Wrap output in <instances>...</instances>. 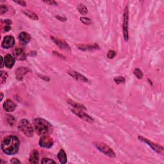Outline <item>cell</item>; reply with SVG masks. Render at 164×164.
Segmentation results:
<instances>
[{
	"label": "cell",
	"mask_w": 164,
	"mask_h": 164,
	"mask_svg": "<svg viewBox=\"0 0 164 164\" xmlns=\"http://www.w3.org/2000/svg\"><path fill=\"white\" fill-rule=\"evenodd\" d=\"M20 142L16 136L10 135L6 136L1 142L2 151L7 155H12L17 153Z\"/></svg>",
	"instance_id": "obj_1"
},
{
	"label": "cell",
	"mask_w": 164,
	"mask_h": 164,
	"mask_svg": "<svg viewBox=\"0 0 164 164\" xmlns=\"http://www.w3.org/2000/svg\"><path fill=\"white\" fill-rule=\"evenodd\" d=\"M35 131L40 136L49 135L53 132V127L49 122L42 118H36L33 121Z\"/></svg>",
	"instance_id": "obj_2"
},
{
	"label": "cell",
	"mask_w": 164,
	"mask_h": 164,
	"mask_svg": "<svg viewBox=\"0 0 164 164\" xmlns=\"http://www.w3.org/2000/svg\"><path fill=\"white\" fill-rule=\"evenodd\" d=\"M18 128L23 134L28 137H32L33 135V128L28 120H21L18 124Z\"/></svg>",
	"instance_id": "obj_3"
},
{
	"label": "cell",
	"mask_w": 164,
	"mask_h": 164,
	"mask_svg": "<svg viewBox=\"0 0 164 164\" xmlns=\"http://www.w3.org/2000/svg\"><path fill=\"white\" fill-rule=\"evenodd\" d=\"M94 146L97 149H98L100 152L103 153L104 155L108 156V157L114 158H115L116 155L115 152L110 147H109L106 144L102 143V142H94Z\"/></svg>",
	"instance_id": "obj_4"
},
{
	"label": "cell",
	"mask_w": 164,
	"mask_h": 164,
	"mask_svg": "<svg viewBox=\"0 0 164 164\" xmlns=\"http://www.w3.org/2000/svg\"><path fill=\"white\" fill-rule=\"evenodd\" d=\"M128 21H129V11L128 7L125 8L124 15H123V36L125 41H128L129 39V33H128Z\"/></svg>",
	"instance_id": "obj_5"
},
{
	"label": "cell",
	"mask_w": 164,
	"mask_h": 164,
	"mask_svg": "<svg viewBox=\"0 0 164 164\" xmlns=\"http://www.w3.org/2000/svg\"><path fill=\"white\" fill-rule=\"evenodd\" d=\"M138 139L140 140H141V141L145 142L146 144H147L148 146H149L151 149L157 152V153H158L159 154H161V155L163 154V147L162 146L158 145V144H157L151 142V140L147 139L146 138H144L142 136H139Z\"/></svg>",
	"instance_id": "obj_6"
},
{
	"label": "cell",
	"mask_w": 164,
	"mask_h": 164,
	"mask_svg": "<svg viewBox=\"0 0 164 164\" xmlns=\"http://www.w3.org/2000/svg\"><path fill=\"white\" fill-rule=\"evenodd\" d=\"M54 144L53 139L50 137L49 135H44L42 136L39 140V146L41 147L46 148V149H49L51 148Z\"/></svg>",
	"instance_id": "obj_7"
},
{
	"label": "cell",
	"mask_w": 164,
	"mask_h": 164,
	"mask_svg": "<svg viewBox=\"0 0 164 164\" xmlns=\"http://www.w3.org/2000/svg\"><path fill=\"white\" fill-rule=\"evenodd\" d=\"M71 111L78 117H79L80 118L85 120V121H87L88 123H91L94 122V119L92 117H91L87 114H86L85 112H83V110H78V109L73 108L71 109Z\"/></svg>",
	"instance_id": "obj_8"
},
{
	"label": "cell",
	"mask_w": 164,
	"mask_h": 164,
	"mask_svg": "<svg viewBox=\"0 0 164 164\" xmlns=\"http://www.w3.org/2000/svg\"><path fill=\"white\" fill-rule=\"evenodd\" d=\"M15 44V39L12 36H7L3 38L1 43L2 48L4 49H9L12 48Z\"/></svg>",
	"instance_id": "obj_9"
},
{
	"label": "cell",
	"mask_w": 164,
	"mask_h": 164,
	"mask_svg": "<svg viewBox=\"0 0 164 164\" xmlns=\"http://www.w3.org/2000/svg\"><path fill=\"white\" fill-rule=\"evenodd\" d=\"M68 74L70 76H72L74 79H75L77 81L85 82V83H87V82L89 81V80L84 75H81V74L79 73L78 72L73 71V70H70V71H69Z\"/></svg>",
	"instance_id": "obj_10"
},
{
	"label": "cell",
	"mask_w": 164,
	"mask_h": 164,
	"mask_svg": "<svg viewBox=\"0 0 164 164\" xmlns=\"http://www.w3.org/2000/svg\"><path fill=\"white\" fill-rule=\"evenodd\" d=\"M51 38H52L53 42L58 46V48H60L61 49L68 51V52H70V51H71V48H70L69 46L64 41L59 39V38H54L53 37H51Z\"/></svg>",
	"instance_id": "obj_11"
},
{
	"label": "cell",
	"mask_w": 164,
	"mask_h": 164,
	"mask_svg": "<svg viewBox=\"0 0 164 164\" xmlns=\"http://www.w3.org/2000/svg\"><path fill=\"white\" fill-rule=\"evenodd\" d=\"M3 108L4 110L8 112H12L15 110V109L16 108V104H15L13 101L11 99H7L5 101V103H3Z\"/></svg>",
	"instance_id": "obj_12"
},
{
	"label": "cell",
	"mask_w": 164,
	"mask_h": 164,
	"mask_svg": "<svg viewBox=\"0 0 164 164\" xmlns=\"http://www.w3.org/2000/svg\"><path fill=\"white\" fill-rule=\"evenodd\" d=\"M14 57L17 60H25L26 58V54L22 48H17L13 52Z\"/></svg>",
	"instance_id": "obj_13"
},
{
	"label": "cell",
	"mask_w": 164,
	"mask_h": 164,
	"mask_svg": "<svg viewBox=\"0 0 164 164\" xmlns=\"http://www.w3.org/2000/svg\"><path fill=\"white\" fill-rule=\"evenodd\" d=\"M4 60H5V66L9 69H11L12 67L15 62V58L13 56H12L10 54H7L5 58H4Z\"/></svg>",
	"instance_id": "obj_14"
},
{
	"label": "cell",
	"mask_w": 164,
	"mask_h": 164,
	"mask_svg": "<svg viewBox=\"0 0 164 164\" xmlns=\"http://www.w3.org/2000/svg\"><path fill=\"white\" fill-rule=\"evenodd\" d=\"M29 71L28 69H27L26 67H19L18 68L16 71H15V76H16V78L18 80H22L23 78V76H25V75Z\"/></svg>",
	"instance_id": "obj_15"
},
{
	"label": "cell",
	"mask_w": 164,
	"mask_h": 164,
	"mask_svg": "<svg viewBox=\"0 0 164 164\" xmlns=\"http://www.w3.org/2000/svg\"><path fill=\"white\" fill-rule=\"evenodd\" d=\"M80 50L84 51V52H87V51H92L94 49H99V47L97 44H80L77 46Z\"/></svg>",
	"instance_id": "obj_16"
},
{
	"label": "cell",
	"mask_w": 164,
	"mask_h": 164,
	"mask_svg": "<svg viewBox=\"0 0 164 164\" xmlns=\"http://www.w3.org/2000/svg\"><path fill=\"white\" fill-rule=\"evenodd\" d=\"M19 40L22 44H27L31 40V37L28 33L21 32L19 36Z\"/></svg>",
	"instance_id": "obj_17"
},
{
	"label": "cell",
	"mask_w": 164,
	"mask_h": 164,
	"mask_svg": "<svg viewBox=\"0 0 164 164\" xmlns=\"http://www.w3.org/2000/svg\"><path fill=\"white\" fill-rule=\"evenodd\" d=\"M39 160V155L37 150H33L30 153L29 162L32 163H37Z\"/></svg>",
	"instance_id": "obj_18"
},
{
	"label": "cell",
	"mask_w": 164,
	"mask_h": 164,
	"mask_svg": "<svg viewBox=\"0 0 164 164\" xmlns=\"http://www.w3.org/2000/svg\"><path fill=\"white\" fill-rule=\"evenodd\" d=\"M57 157L58 160L60 161L61 163H67V155H66L65 152L64 151V149H60L59 151V152H58V153L57 155Z\"/></svg>",
	"instance_id": "obj_19"
},
{
	"label": "cell",
	"mask_w": 164,
	"mask_h": 164,
	"mask_svg": "<svg viewBox=\"0 0 164 164\" xmlns=\"http://www.w3.org/2000/svg\"><path fill=\"white\" fill-rule=\"evenodd\" d=\"M67 103L71 105V106L75 109H78V110H85L86 108L85 107H84L83 104H81L78 102H75V101H74L73 100L71 99H68L67 100Z\"/></svg>",
	"instance_id": "obj_20"
},
{
	"label": "cell",
	"mask_w": 164,
	"mask_h": 164,
	"mask_svg": "<svg viewBox=\"0 0 164 164\" xmlns=\"http://www.w3.org/2000/svg\"><path fill=\"white\" fill-rule=\"evenodd\" d=\"M23 13H24L26 16H28V17H30V19H33V20H38V17L37 16V15L36 14H35L33 12L30 11L29 10H26L23 11Z\"/></svg>",
	"instance_id": "obj_21"
},
{
	"label": "cell",
	"mask_w": 164,
	"mask_h": 164,
	"mask_svg": "<svg viewBox=\"0 0 164 164\" xmlns=\"http://www.w3.org/2000/svg\"><path fill=\"white\" fill-rule=\"evenodd\" d=\"M77 9L78 10L79 12L82 15H85L88 12V9L83 4H79L77 7Z\"/></svg>",
	"instance_id": "obj_22"
},
{
	"label": "cell",
	"mask_w": 164,
	"mask_h": 164,
	"mask_svg": "<svg viewBox=\"0 0 164 164\" xmlns=\"http://www.w3.org/2000/svg\"><path fill=\"white\" fill-rule=\"evenodd\" d=\"M134 75L137 78L139 79H141L142 78V77H143V73L142 72L141 70H140V69H138V68H136L134 70Z\"/></svg>",
	"instance_id": "obj_23"
},
{
	"label": "cell",
	"mask_w": 164,
	"mask_h": 164,
	"mask_svg": "<svg viewBox=\"0 0 164 164\" xmlns=\"http://www.w3.org/2000/svg\"><path fill=\"white\" fill-rule=\"evenodd\" d=\"M114 81L117 84H120L123 83L125 82V78L123 76H117L114 78Z\"/></svg>",
	"instance_id": "obj_24"
},
{
	"label": "cell",
	"mask_w": 164,
	"mask_h": 164,
	"mask_svg": "<svg viewBox=\"0 0 164 164\" xmlns=\"http://www.w3.org/2000/svg\"><path fill=\"white\" fill-rule=\"evenodd\" d=\"M8 75L7 73L5 71H1V84H3L4 83H5V81L7 80Z\"/></svg>",
	"instance_id": "obj_25"
},
{
	"label": "cell",
	"mask_w": 164,
	"mask_h": 164,
	"mask_svg": "<svg viewBox=\"0 0 164 164\" xmlns=\"http://www.w3.org/2000/svg\"><path fill=\"white\" fill-rule=\"evenodd\" d=\"M80 20L82 22L84 23L85 25H91L92 23L91 19H89V18H87V17H80Z\"/></svg>",
	"instance_id": "obj_26"
},
{
	"label": "cell",
	"mask_w": 164,
	"mask_h": 164,
	"mask_svg": "<svg viewBox=\"0 0 164 164\" xmlns=\"http://www.w3.org/2000/svg\"><path fill=\"white\" fill-rule=\"evenodd\" d=\"M116 55V53L114 50H110L107 53V58L110 59H113Z\"/></svg>",
	"instance_id": "obj_27"
},
{
	"label": "cell",
	"mask_w": 164,
	"mask_h": 164,
	"mask_svg": "<svg viewBox=\"0 0 164 164\" xmlns=\"http://www.w3.org/2000/svg\"><path fill=\"white\" fill-rule=\"evenodd\" d=\"M41 163H43V164H46V163L47 164V163H55L56 162H54V160H53L52 159L48 158H43V159L42 160Z\"/></svg>",
	"instance_id": "obj_28"
},
{
	"label": "cell",
	"mask_w": 164,
	"mask_h": 164,
	"mask_svg": "<svg viewBox=\"0 0 164 164\" xmlns=\"http://www.w3.org/2000/svg\"><path fill=\"white\" fill-rule=\"evenodd\" d=\"M7 120H8V123H9L10 125H12L14 124L15 120L13 116L12 115H8L7 116Z\"/></svg>",
	"instance_id": "obj_29"
},
{
	"label": "cell",
	"mask_w": 164,
	"mask_h": 164,
	"mask_svg": "<svg viewBox=\"0 0 164 164\" xmlns=\"http://www.w3.org/2000/svg\"><path fill=\"white\" fill-rule=\"evenodd\" d=\"M7 11H8L7 7L5 5H1V7H0V13H1V14H5Z\"/></svg>",
	"instance_id": "obj_30"
},
{
	"label": "cell",
	"mask_w": 164,
	"mask_h": 164,
	"mask_svg": "<svg viewBox=\"0 0 164 164\" xmlns=\"http://www.w3.org/2000/svg\"><path fill=\"white\" fill-rule=\"evenodd\" d=\"M15 3L19 4V5H21L22 7H25L26 5V3L22 0H17V1H14Z\"/></svg>",
	"instance_id": "obj_31"
},
{
	"label": "cell",
	"mask_w": 164,
	"mask_h": 164,
	"mask_svg": "<svg viewBox=\"0 0 164 164\" xmlns=\"http://www.w3.org/2000/svg\"><path fill=\"white\" fill-rule=\"evenodd\" d=\"M44 2L50 5H57V3L54 1H44Z\"/></svg>",
	"instance_id": "obj_32"
},
{
	"label": "cell",
	"mask_w": 164,
	"mask_h": 164,
	"mask_svg": "<svg viewBox=\"0 0 164 164\" xmlns=\"http://www.w3.org/2000/svg\"><path fill=\"white\" fill-rule=\"evenodd\" d=\"M10 163H20L21 162L19 161L17 158H12V159L11 160H10Z\"/></svg>",
	"instance_id": "obj_33"
},
{
	"label": "cell",
	"mask_w": 164,
	"mask_h": 164,
	"mask_svg": "<svg viewBox=\"0 0 164 164\" xmlns=\"http://www.w3.org/2000/svg\"><path fill=\"white\" fill-rule=\"evenodd\" d=\"M56 17L60 21H64L65 20H66V19L65 17H60V15H57V16H56Z\"/></svg>",
	"instance_id": "obj_34"
},
{
	"label": "cell",
	"mask_w": 164,
	"mask_h": 164,
	"mask_svg": "<svg viewBox=\"0 0 164 164\" xmlns=\"http://www.w3.org/2000/svg\"><path fill=\"white\" fill-rule=\"evenodd\" d=\"M1 67L2 68V67H3L4 65H5V60L3 59V58L2 56L1 57Z\"/></svg>",
	"instance_id": "obj_35"
},
{
	"label": "cell",
	"mask_w": 164,
	"mask_h": 164,
	"mask_svg": "<svg viewBox=\"0 0 164 164\" xmlns=\"http://www.w3.org/2000/svg\"><path fill=\"white\" fill-rule=\"evenodd\" d=\"M3 98V93H1V101H2Z\"/></svg>",
	"instance_id": "obj_36"
}]
</instances>
